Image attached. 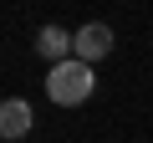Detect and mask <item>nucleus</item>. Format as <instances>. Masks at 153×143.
Instances as JSON below:
<instances>
[{
	"instance_id": "1",
	"label": "nucleus",
	"mask_w": 153,
	"mask_h": 143,
	"mask_svg": "<svg viewBox=\"0 0 153 143\" xmlns=\"http://www.w3.org/2000/svg\"><path fill=\"white\" fill-rule=\"evenodd\" d=\"M92 87H97L92 66H87V61H76V56L46 72V97H51L56 107H76V102H87V97H92Z\"/></svg>"
},
{
	"instance_id": "2",
	"label": "nucleus",
	"mask_w": 153,
	"mask_h": 143,
	"mask_svg": "<svg viewBox=\"0 0 153 143\" xmlns=\"http://www.w3.org/2000/svg\"><path fill=\"white\" fill-rule=\"evenodd\" d=\"M31 46H36V56H46L51 66H61V61L76 56V31H66V26H41Z\"/></svg>"
},
{
	"instance_id": "3",
	"label": "nucleus",
	"mask_w": 153,
	"mask_h": 143,
	"mask_svg": "<svg viewBox=\"0 0 153 143\" xmlns=\"http://www.w3.org/2000/svg\"><path fill=\"white\" fill-rule=\"evenodd\" d=\"M102 56H112V26H102V21H87V26H76V61H102Z\"/></svg>"
},
{
	"instance_id": "4",
	"label": "nucleus",
	"mask_w": 153,
	"mask_h": 143,
	"mask_svg": "<svg viewBox=\"0 0 153 143\" xmlns=\"http://www.w3.org/2000/svg\"><path fill=\"white\" fill-rule=\"evenodd\" d=\"M31 123H36V112H31L26 97H5V102H0V133H5V138H26Z\"/></svg>"
}]
</instances>
